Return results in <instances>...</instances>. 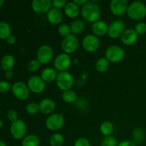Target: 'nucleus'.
Returning <instances> with one entry per match:
<instances>
[{
	"instance_id": "1",
	"label": "nucleus",
	"mask_w": 146,
	"mask_h": 146,
	"mask_svg": "<svg viewBox=\"0 0 146 146\" xmlns=\"http://www.w3.org/2000/svg\"><path fill=\"white\" fill-rule=\"evenodd\" d=\"M81 12L83 18L88 22L95 23L98 21L101 17V9L99 6L94 1H88L82 6Z\"/></svg>"
},
{
	"instance_id": "2",
	"label": "nucleus",
	"mask_w": 146,
	"mask_h": 146,
	"mask_svg": "<svg viewBox=\"0 0 146 146\" xmlns=\"http://www.w3.org/2000/svg\"><path fill=\"white\" fill-rule=\"evenodd\" d=\"M128 16L133 20H141L146 17V6L141 1H135L128 6Z\"/></svg>"
},
{
	"instance_id": "3",
	"label": "nucleus",
	"mask_w": 146,
	"mask_h": 146,
	"mask_svg": "<svg viewBox=\"0 0 146 146\" xmlns=\"http://www.w3.org/2000/svg\"><path fill=\"white\" fill-rule=\"evenodd\" d=\"M56 85L61 91H68L73 86L74 82V76L68 71H63L58 74L56 78Z\"/></svg>"
},
{
	"instance_id": "4",
	"label": "nucleus",
	"mask_w": 146,
	"mask_h": 146,
	"mask_svg": "<svg viewBox=\"0 0 146 146\" xmlns=\"http://www.w3.org/2000/svg\"><path fill=\"white\" fill-rule=\"evenodd\" d=\"M106 58L108 61L113 63H118L125 57V51L121 47L113 45L108 47L106 51Z\"/></svg>"
},
{
	"instance_id": "5",
	"label": "nucleus",
	"mask_w": 146,
	"mask_h": 146,
	"mask_svg": "<svg viewBox=\"0 0 146 146\" xmlns=\"http://www.w3.org/2000/svg\"><path fill=\"white\" fill-rule=\"evenodd\" d=\"M78 39L74 34H70L65 37L61 42V48L65 54H71L76 51L78 47Z\"/></svg>"
},
{
	"instance_id": "6",
	"label": "nucleus",
	"mask_w": 146,
	"mask_h": 146,
	"mask_svg": "<svg viewBox=\"0 0 146 146\" xmlns=\"http://www.w3.org/2000/svg\"><path fill=\"white\" fill-rule=\"evenodd\" d=\"M27 125L21 120H17L11 125V134L15 139H24L27 133Z\"/></svg>"
},
{
	"instance_id": "7",
	"label": "nucleus",
	"mask_w": 146,
	"mask_h": 146,
	"mask_svg": "<svg viewBox=\"0 0 146 146\" xmlns=\"http://www.w3.org/2000/svg\"><path fill=\"white\" fill-rule=\"evenodd\" d=\"M64 124V118L62 114H52L47 118L46 126L51 131H58L61 129Z\"/></svg>"
},
{
	"instance_id": "8",
	"label": "nucleus",
	"mask_w": 146,
	"mask_h": 146,
	"mask_svg": "<svg viewBox=\"0 0 146 146\" xmlns=\"http://www.w3.org/2000/svg\"><path fill=\"white\" fill-rule=\"evenodd\" d=\"M54 56V51L51 46L43 45L37 51V60L41 64H47L51 62Z\"/></svg>"
},
{
	"instance_id": "9",
	"label": "nucleus",
	"mask_w": 146,
	"mask_h": 146,
	"mask_svg": "<svg viewBox=\"0 0 146 146\" xmlns=\"http://www.w3.org/2000/svg\"><path fill=\"white\" fill-rule=\"evenodd\" d=\"M71 64V57L68 56V54H65V53L58 54L55 58L54 62L55 69L56 71H60V72L66 71V70L69 68Z\"/></svg>"
},
{
	"instance_id": "10",
	"label": "nucleus",
	"mask_w": 146,
	"mask_h": 146,
	"mask_svg": "<svg viewBox=\"0 0 146 146\" xmlns=\"http://www.w3.org/2000/svg\"><path fill=\"white\" fill-rule=\"evenodd\" d=\"M27 86L29 89L35 94H40L45 90L46 84L44 80L39 76H34L28 80Z\"/></svg>"
},
{
	"instance_id": "11",
	"label": "nucleus",
	"mask_w": 146,
	"mask_h": 146,
	"mask_svg": "<svg viewBox=\"0 0 146 146\" xmlns=\"http://www.w3.org/2000/svg\"><path fill=\"white\" fill-rule=\"evenodd\" d=\"M100 41L98 37L94 34H88L84 38L82 46L88 52H94L98 48Z\"/></svg>"
},
{
	"instance_id": "12",
	"label": "nucleus",
	"mask_w": 146,
	"mask_h": 146,
	"mask_svg": "<svg viewBox=\"0 0 146 146\" xmlns=\"http://www.w3.org/2000/svg\"><path fill=\"white\" fill-rule=\"evenodd\" d=\"M125 25L121 20L114 21L110 24L108 29V34L111 38H117L121 36L125 31Z\"/></svg>"
},
{
	"instance_id": "13",
	"label": "nucleus",
	"mask_w": 146,
	"mask_h": 146,
	"mask_svg": "<svg viewBox=\"0 0 146 146\" xmlns=\"http://www.w3.org/2000/svg\"><path fill=\"white\" fill-rule=\"evenodd\" d=\"M12 93L19 100H26L29 96V89L24 83L18 81L12 86Z\"/></svg>"
},
{
	"instance_id": "14",
	"label": "nucleus",
	"mask_w": 146,
	"mask_h": 146,
	"mask_svg": "<svg viewBox=\"0 0 146 146\" xmlns=\"http://www.w3.org/2000/svg\"><path fill=\"white\" fill-rule=\"evenodd\" d=\"M127 0H112L110 4L111 12L116 16H122L127 12L128 8Z\"/></svg>"
},
{
	"instance_id": "15",
	"label": "nucleus",
	"mask_w": 146,
	"mask_h": 146,
	"mask_svg": "<svg viewBox=\"0 0 146 146\" xmlns=\"http://www.w3.org/2000/svg\"><path fill=\"white\" fill-rule=\"evenodd\" d=\"M52 6L51 0H34L31 2V8L34 12L37 14L48 13Z\"/></svg>"
},
{
	"instance_id": "16",
	"label": "nucleus",
	"mask_w": 146,
	"mask_h": 146,
	"mask_svg": "<svg viewBox=\"0 0 146 146\" xmlns=\"http://www.w3.org/2000/svg\"><path fill=\"white\" fill-rule=\"evenodd\" d=\"M121 41L125 45L131 46L136 43L138 38V34H137L135 29H125L121 36Z\"/></svg>"
},
{
	"instance_id": "17",
	"label": "nucleus",
	"mask_w": 146,
	"mask_h": 146,
	"mask_svg": "<svg viewBox=\"0 0 146 146\" xmlns=\"http://www.w3.org/2000/svg\"><path fill=\"white\" fill-rule=\"evenodd\" d=\"M39 111L44 114H50L55 110L56 104L53 100L45 98L41 101L38 104Z\"/></svg>"
},
{
	"instance_id": "18",
	"label": "nucleus",
	"mask_w": 146,
	"mask_h": 146,
	"mask_svg": "<svg viewBox=\"0 0 146 146\" xmlns=\"http://www.w3.org/2000/svg\"><path fill=\"white\" fill-rule=\"evenodd\" d=\"M63 13L60 9L52 8L47 13L48 21L52 24H58L61 22L63 19Z\"/></svg>"
},
{
	"instance_id": "19",
	"label": "nucleus",
	"mask_w": 146,
	"mask_h": 146,
	"mask_svg": "<svg viewBox=\"0 0 146 146\" xmlns=\"http://www.w3.org/2000/svg\"><path fill=\"white\" fill-rule=\"evenodd\" d=\"M108 27L104 21H97L92 25V31L96 36H103L108 33Z\"/></svg>"
},
{
	"instance_id": "20",
	"label": "nucleus",
	"mask_w": 146,
	"mask_h": 146,
	"mask_svg": "<svg viewBox=\"0 0 146 146\" xmlns=\"http://www.w3.org/2000/svg\"><path fill=\"white\" fill-rule=\"evenodd\" d=\"M64 12L66 15L69 18H76L78 16L80 13V9L78 5L73 2L67 3L64 7Z\"/></svg>"
},
{
	"instance_id": "21",
	"label": "nucleus",
	"mask_w": 146,
	"mask_h": 146,
	"mask_svg": "<svg viewBox=\"0 0 146 146\" xmlns=\"http://www.w3.org/2000/svg\"><path fill=\"white\" fill-rule=\"evenodd\" d=\"M58 74L55 68H46L42 71L41 74V78L44 82H52L56 79Z\"/></svg>"
},
{
	"instance_id": "22",
	"label": "nucleus",
	"mask_w": 146,
	"mask_h": 146,
	"mask_svg": "<svg viewBox=\"0 0 146 146\" xmlns=\"http://www.w3.org/2000/svg\"><path fill=\"white\" fill-rule=\"evenodd\" d=\"M15 60L13 56L11 55H5L2 58L1 61V68L5 71H9L14 67Z\"/></svg>"
},
{
	"instance_id": "23",
	"label": "nucleus",
	"mask_w": 146,
	"mask_h": 146,
	"mask_svg": "<svg viewBox=\"0 0 146 146\" xmlns=\"http://www.w3.org/2000/svg\"><path fill=\"white\" fill-rule=\"evenodd\" d=\"M145 138V131L141 128H135L133 133V140L135 144L143 143Z\"/></svg>"
},
{
	"instance_id": "24",
	"label": "nucleus",
	"mask_w": 146,
	"mask_h": 146,
	"mask_svg": "<svg viewBox=\"0 0 146 146\" xmlns=\"http://www.w3.org/2000/svg\"><path fill=\"white\" fill-rule=\"evenodd\" d=\"M40 140L36 135H29L24 137L21 145L22 146H39Z\"/></svg>"
},
{
	"instance_id": "25",
	"label": "nucleus",
	"mask_w": 146,
	"mask_h": 146,
	"mask_svg": "<svg viewBox=\"0 0 146 146\" xmlns=\"http://www.w3.org/2000/svg\"><path fill=\"white\" fill-rule=\"evenodd\" d=\"M71 32L73 34H78L81 32H82L83 30L85 28V24L84 21L81 19H76L71 23Z\"/></svg>"
},
{
	"instance_id": "26",
	"label": "nucleus",
	"mask_w": 146,
	"mask_h": 146,
	"mask_svg": "<svg viewBox=\"0 0 146 146\" xmlns=\"http://www.w3.org/2000/svg\"><path fill=\"white\" fill-rule=\"evenodd\" d=\"M101 133L105 136H110L114 131V126L111 122L105 121L103 123L100 127Z\"/></svg>"
},
{
	"instance_id": "27",
	"label": "nucleus",
	"mask_w": 146,
	"mask_h": 146,
	"mask_svg": "<svg viewBox=\"0 0 146 146\" xmlns=\"http://www.w3.org/2000/svg\"><path fill=\"white\" fill-rule=\"evenodd\" d=\"M62 99L67 104H72L77 100V95L72 90H68L63 92Z\"/></svg>"
},
{
	"instance_id": "28",
	"label": "nucleus",
	"mask_w": 146,
	"mask_h": 146,
	"mask_svg": "<svg viewBox=\"0 0 146 146\" xmlns=\"http://www.w3.org/2000/svg\"><path fill=\"white\" fill-rule=\"evenodd\" d=\"M109 67V61L106 57H101L97 61L96 64V68L97 71L101 73H104L108 69Z\"/></svg>"
},
{
	"instance_id": "29",
	"label": "nucleus",
	"mask_w": 146,
	"mask_h": 146,
	"mask_svg": "<svg viewBox=\"0 0 146 146\" xmlns=\"http://www.w3.org/2000/svg\"><path fill=\"white\" fill-rule=\"evenodd\" d=\"M11 35V28L7 22H0V38L5 39Z\"/></svg>"
},
{
	"instance_id": "30",
	"label": "nucleus",
	"mask_w": 146,
	"mask_h": 146,
	"mask_svg": "<svg viewBox=\"0 0 146 146\" xmlns=\"http://www.w3.org/2000/svg\"><path fill=\"white\" fill-rule=\"evenodd\" d=\"M64 142V137L60 133L53 134L49 138V144L51 146H62Z\"/></svg>"
},
{
	"instance_id": "31",
	"label": "nucleus",
	"mask_w": 146,
	"mask_h": 146,
	"mask_svg": "<svg viewBox=\"0 0 146 146\" xmlns=\"http://www.w3.org/2000/svg\"><path fill=\"white\" fill-rule=\"evenodd\" d=\"M118 143L116 138L113 136H106L104 138L101 143V146H118Z\"/></svg>"
},
{
	"instance_id": "32",
	"label": "nucleus",
	"mask_w": 146,
	"mask_h": 146,
	"mask_svg": "<svg viewBox=\"0 0 146 146\" xmlns=\"http://www.w3.org/2000/svg\"><path fill=\"white\" fill-rule=\"evenodd\" d=\"M58 32L60 34V36L63 37H66L68 35H70L71 33V28L69 26L66 24H61L59 27H58Z\"/></svg>"
},
{
	"instance_id": "33",
	"label": "nucleus",
	"mask_w": 146,
	"mask_h": 146,
	"mask_svg": "<svg viewBox=\"0 0 146 146\" xmlns=\"http://www.w3.org/2000/svg\"><path fill=\"white\" fill-rule=\"evenodd\" d=\"M38 111H39V106L38 104L36 103H30L26 107V111L30 115H35L38 112Z\"/></svg>"
},
{
	"instance_id": "34",
	"label": "nucleus",
	"mask_w": 146,
	"mask_h": 146,
	"mask_svg": "<svg viewBox=\"0 0 146 146\" xmlns=\"http://www.w3.org/2000/svg\"><path fill=\"white\" fill-rule=\"evenodd\" d=\"M135 31L138 35H143L146 33V24L145 22H139L135 25Z\"/></svg>"
},
{
	"instance_id": "35",
	"label": "nucleus",
	"mask_w": 146,
	"mask_h": 146,
	"mask_svg": "<svg viewBox=\"0 0 146 146\" xmlns=\"http://www.w3.org/2000/svg\"><path fill=\"white\" fill-rule=\"evenodd\" d=\"M40 63L37 59H33L29 61L28 64V68L30 71H36L40 68Z\"/></svg>"
},
{
	"instance_id": "36",
	"label": "nucleus",
	"mask_w": 146,
	"mask_h": 146,
	"mask_svg": "<svg viewBox=\"0 0 146 146\" xmlns=\"http://www.w3.org/2000/svg\"><path fill=\"white\" fill-rule=\"evenodd\" d=\"M74 146H91V143L87 138H79L75 141Z\"/></svg>"
},
{
	"instance_id": "37",
	"label": "nucleus",
	"mask_w": 146,
	"mask_h": 146,
	"mask_svg": "<svg viewBox=\"0 0 146 146\" xmlns=\"http://www.w3.org/2000/svg\"><path fill=\"white\" fill-rule=\"evenodd\" d=\"M11 89V84L7 81H0V93H7Z\"/></svg>"
},
{
	"instance_id": "38",
	"label": "nucleus",
	"mask_w": 146,
	"mask_h": 146,
	"mask_svg": "<svg viewBox=\"0 0 146 146\" xmlns=\"http://www.w3.org/2000/svg\"><path fill=\"white\" fill-rule=\"evenodd\" d=\"M66 4L67 3L65 0H54L52 1V5L54 6V8L58 9L65 7Z\"/></svg>"
},
{
	"instance_id": "39",
	"label": "nucleus",
	"mask_w": 146,
	"mask_h": 146,
	"mask_svg": "<svg viewBox=\"0 0 146 146\" xmlns=\"http://www.w3.org/2000/svg\"><path fill=\"white\" fill-rule=\"evenodd\" d=\"M7 117H8V119L11 122H14L16 121L18 118V115H17V113L14 111H9L8 114H7Z\"/></svg>"
},
{
	"instance_id": "40",
	"label": "nucleus",
	"mask_w": 146,
	"mask_h": 146,
	"mask_svg": "<svg viewBox=\"0 0 146 146\" xmlns=\"http://www.w3.org/2000/svg\"><path fill=\"white\" fill-rule=\"evenodd\" d=\"M118 146H136V144L131 141H124L119 143Z\"/></svg>"
},
{
	"instance_id": "41",
	"label": "nucleus",
	"mask_w": 146,
	"mask_h": 146,
	"mask_svg": "<svg viewBox=\"0 0 146 146\" xmlns=\"http://www.w3.org/2000/svg\"><path fill=\"white\" fill-rule=\"evenodd\" d=\"M7 41L9 44L12 45V44H14L16 43V41H17V38H16V37L14 36L10 35L7 38Z\"/></svg>"
},
{
	"instance_id": "42",
	"label": "nucleus",
	"mask_w": 146,
	"mask_h": 146,
	"mask_svg": "<svg viewBox=\"0 0 146 146\" xmlns=\"http://www.w3.org/2000/svg\"><path fill=\"white\" fill-rule=\"evenodd\" d=\"M74 2L79 7V6H84L88 2V1L87 0H74Z\"/></svg>"
},
{
	"instance_id": "43",
	"label": "nucleus",
	"mask_w": 146,
	"mask_h": 146,
	"mask_svg": "<svg viewBox=\"0 0 146 146\" xmlns=\"http://www.w3.org/2000/svg\"><path fill=\"white\" fill-rule=\"evenodd\" d=\"M13 76V72L11 71V70H9V71H6L5 72V77L7 78H8V79H9V78H12Z\"/></svg>"
},
{
	"instance_id": "44",
	"label": "nucleus",
	"mask_w": 146,
	"mask_h": 146,
	"mask_svg": "<svg viewBox=\"0 0 146 146\" xmlns=\"http://www.w3.org/2000/svg\"><path fill=\"white\" fill-rule=\"evenodd\" d=\"M0 146H7V145H6V143L4 142V141L0 140Z\"/></svg>"
},
{
	"instance_id": "45",
	"label": "nucleus",
	"mask_w": 146,
	"mask_h": 146,
	"mask_svg": "<svg viewBox=\"0 0 146 146\" xmlns=\"http://www.w3.org/2000/svg\"><path fill=\"white\" fill-rule=\"evenodd\" d=\"M4 0H0V7H1V6L3 5V4H4Z\"/></svg>"
},
{
	"instance_id": "46",
	"label": "nucleus",
	"mask_w": 146,
	"mask_h": 146,
	"mask_svg": "<svg viewBox=\"0 0 146 146\" xmlns=\"http://www.w3.org/2000/svg\"><path fill=\"white\" fill-rule=\"evenodd\" d=\"M2 126H3V122L1 121V120H0V128H2Z\"/></svg>"
}]
</instances>
